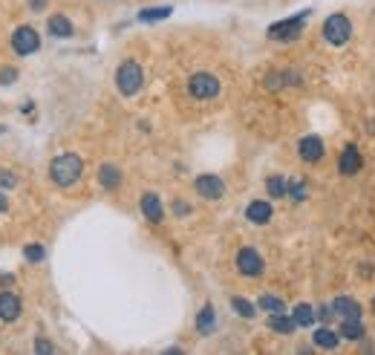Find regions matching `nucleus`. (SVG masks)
Instances as JSON below:
<instances>
[{"label":"nucleus","mask_w":375,"mask_h":355,"mask_svg":"<svg viewBox=\"0 0 375 355\" xmlns=\"http://www.w3.org/2000/svg\"><path fill=\"white\" fill-rule=\"evenodd\" d=\"M84 173V162H81L78 153H61L50 162V180L58 185V188H70L81 180Z\"/></svg>","instance_id":"f257e3e1"},{"label":"nucleus","mask_w":375,"mask_h":355,"mask_svg":"<svg viewBox=\"0 0 375 355\" xmlns=\"http://www.w3.org/2000/svg\"><path fill=\"white\" fill-rule=\"evenodd\" d=\"M320 35H323L326 44H332V46H347L349 38H352V21L347 18L344 12H335V15H329V18L323 21Z\"/></svg>","instance_id":"f03ea898"},{"label":"nucleus","mask_w":375,"mask_h":355,"mask_svg":"<svg viewBox=\"0 0 375 355\" xmlns=\"http://www.w3.org/2000/svg\"><path fill=\"white\" fill-rule=\"evenodd\" d=\"M144 84V73L136 61H122L119 70H116V90L124 95V99H130V95H136Z\"/></svg>","instance_id":"7ed1b4c3"},{"label":"nucleus","mask_w":375,"mask_h":355,"mask_svg":"<svg viewBox=\"0 0 375 355\" xmlns=\"http://www.w3.org/2000/svg\"><path fill=\"white\" fill-rule=\"evenodd\" d=\"M220 90H222L220 78L211 75V73H193V75L188 78V93H191L197 102H211V99H217Z\"/></svg>","instance_id":"20e7f679"},{"label":"nucleus","mask_w":375,"mask_h":355,"mask_svg":"<svg viewBox=\"0 0 375 355\" xmlns=\"http://www.w3.org/2000/svg\"><path fill=\"white\" fill-rule=\"evenodd\" d=\"M306 18H309V12H300V15H295V18H289V21H280V23H271L269 26V38L271 41H295V38H300V32H303V26H306Z\"/></svg>","instance_id":"39448f33"},{"label":"nucleus","mask_w":375,"mask_h":355,"mask_svg":"<svg viewBox=\"0 0 375 355\" xmlns=\"http://www.w3.org/2000/svg\"><path fill=\"white\" fill-rule=\"evenodd\" d=\"M237 271L242 274V278H260L263 274V269H266V263H263V257H260V251L254 249V246H242L240 251H237Z\"/></svg>","instance_id":"423d86ee"},{"label":"nucleus","mask_w":375,"mask_h":355,"mask_svg":"<svg viewBox=\"0 0 375 355\" xmlns=\"http://www.w3.org/2000/svg\"><path fill=\"white\" fill-rule=\"evenodd\" d=\"M12 50L18 55H32L41 50V35L32 26H18L12 32Z\"/></svg>","instance_id":"0eeeda50"},{"label":"nucleus","mask_w":375,"mask_h":355,"mask_svg":"<svg viewBox=\"0 0 375 355\" xmlns=\"http://www.w3.org/2000/svg\"><path fill=\"white\" fill-rule=\"evenodd\" d=\"M298 153H300V159H303L306 165H318L320 159L326 156V144H323L320 136L309 133V136H303V139L298 142Z\"/></svg>","instance_id":"6e6552de"},{"label":"nucleus","mask_w":375,"mask_h":355,"mask_svg":"<svg viewBox=\"0 0 375 355\" xmlns=\"http://www.w3.org/2000/svg\"><path fill=\"white\" fill-rule=\"evenodd\" d=\"M361 168H364V156H361V151H358V144L349 142L338 156V173L340 176H355Z\"/></svg>","instance_id":"1a4fd4ad"},{"label":"nucleus","mask_w":375,"mask_h":355,"mask_svg":"<svg viewBox=\"0 0 375 355\" xmlns=\"http://www.w3.org/2000/svg\"><path fill=\"white\" fill-rule=\"evenodd\" d=\"M193 188H197V193H200L202 200H211V202L222 200V193H225V182L220 180V176H214V173H202V176H197Z\"/></svg>","instance_id":"9d476101"},{"label":"nucleus","mask_w":375,"mask_h":355,"mask_svg":"<svg viewBox=\"0 0 375 355\" xmlns=\"http://www.w3.org/2000/svg\"><path fill=\"white\" fill-rule=\"evenodd\" d=\"M332 309H335V315H338L340 320H349V318H361V315H364V306L358 303L355 298H349V295L335 298V300H332Z\"/></svg>","instance_id":"9b49d317"},{"label":"nucleus","mask_w":375,"mask_h":355,"mask_svg":"<svg viewBox=\"0 0 375 355\" xmlns=\"http://www.w3.org/2000/svg\"><path fill=\"white\" fill-rule=\"evenodd\" d=\"M338 335H340V341L358 344V341H364V338H367V327H364L361 318H349V320H340Z\"/></svg>","instance_id":"f8f14e48"},{"label":"nucleus","mask_w":375,"mask_h":355,"mask_svg":"<svg viewBox=\"0 0 375 355\" xmlns=\"http://www.w3.org/2000/svg\"><path fill=\"white\" fill-rule=\"evenodd\" d=\"M246 217H249V222H254V225H266V222H271V217H274V208H271L269 200H254V202H249V208H246Z\"/></svg>","instance_id":"ddd939ff"},{"label":"nucleus","mask_w":375,"mask_h":355,"mask_svg":"<svg viewBox=\"0 0 375 355\" xmlns=\"http://www.w3.org/2000/svg\"><path fill=\"white\" fill-rule=\"evenodd\" d=\"M21 298L15 292H3L0 295V320H6V324H12V320L21 318Z\"/></svg>","instance_id":"4468645a"},{"label":"nucleus","mask_w":375,"mask_h":355,"mask_svg":"<svg viewBox=\"0 0 375 355\" xmlns=\"http://www.w3.org/2000/svg\"><path fill=\"white\" fill-rule=\"evenodd\" d=\"M139 208H142V214L148 217V222H162L165 220V208H162V200L156 197V193H144L142 197V202H139Z\"/></svg>","instance_id":"2eb2a0df"},{"label":"nucleus","mask_w":375,"mask_h":355,"mask_svg":"<svg viewBox=\"0 0 375 355\" xmlns=\"http://www.w3.org/2000/svg\"><path fill=\"white\" fill-rule=\"evenodd\" d=\"M46 29H50L52 38H61V41H67V38L75 35V26H73V21L67 18V15H52V18L46 21Z\"/></svg>","instance_id":"dca6fc26"},{"label":"nucleus","mask_w":375,"mask_h":355,"mask_svg":"<svg viewBox=\"0 0 375 355\" xmlns=\"http://www.w3.org/2000/svg\"><path fill=\"white\" fill-rule=\"evenodd\" d=\"M99 182H102V188L104 191H119V185H122V171H119V165H102L99 168Z\"/></svg>","instance_id":"f3484780"},{"label":"nucleus","mask_w":375,"mask_h":355,"mask_svg":"<svg viewBox=\"0 0 375 355\" xmlns=\"http://www.w3.org/2000/svg\"><path fill=\"white\" fill-rule=\"evenodd\" d=\"M312 341H315V347H320V349H338L340 335H338V329L318 327V329H315V335H312Z\"/></svg>","instance_id":"a211bd4d"},{"label":"nucleus","mask_w":375,"mask_h":355,"mask_svg":"<svg viewBox=\"0 0 375 355\" xmlns=\"http://www.w3.org/2000/svg\"><path fill=\"white\" fill-rule=\"evenodd\" d=\"M269 329L280 332V335H291V332L298 329V324H295V318H291V315H286V312H274V315L269 318Z\"/></svg>","instance_id":"6ab92c4d"},{"label":"nucleus","mask_w":375,"mask_h":355,"mask_svg":"<svg viewBox=\"0 0 375 355\" xmlns=\"http://www.w3.org/2000/svg\"><path fill=\"white\" fill-rule=\"evenodd\" d=\"M291 318H295L298 327H312L315 324V306L312 303H298L295 312H291Z\"/></svg>","instance_id":"aec40b11"},{"label":"nucleus","mask_w":375,"mask_h":355,"mask_svg":"<svg viewBox=\"0 0 375 355\" xmlns=\"http://www.w3.org/2000/svg\"><path fill=\"white\" fill-rule=\"evenodd\" d=\"M214 327H217L214 306H202V309H200V315H197V329L208 335V332H214Z\"/></svg>","instance_id":"412c9836"},{"label":"nucleus","mask_w":375,"mask_h":355,"mask_svg":"<svg viewBox=\"0 0 375 355\" xmlns=\"http://www.w3.org/2000/svg\"><path fill=\"white\" fill-rule=\"evenodd\" d=\"M286 176H269V180H266V191H269V197L271 200H280V197H286Z\"/></svg>","instance_id":"4be33fe9"},{"label":"nucleus","mask_w":375,"mask_h":355,"mask_svg":"<svg viewBox=\"0 0 375 355\" xmlns=\"http://www.w3.org/2000/svg\"><path fill=\"white\" fill-rule=\"evenodd\" d=\"M173 9L171 6H156V9H142L139 12V21L142 23H153V21H165Z\"/></svg>","instance_id":"5701e85b"},{"label":"nucleus","mask_w":375,"mask_h":355,"mask_svg":"<svg viewBox=\"0 0 375 355\" xmlns=\"http://www.w3.org/2000/svg\"><path fill=\"white\" fill-rule=\"evenodd\" d=\"M257 306L263 312H269V315H274V312H286V303L280 300V298H274V295H263L257 300Z\"/></svg>","instance_id":"b1692460"},{"label":"nucleus","mask_w":375,"mask_h":355,"mask_svg":"<svg viewBox=\"0 0 375 355\" xmlns=\"http://www.w3.org/2000/svg\"><path fill=\"white\" fill-rule=\"evenodd\" d=\"M231 309H234L240 318H254L257 306H254L251 300H246V298H231Z\"/></svg>","instance_id":"393cba45"},{"label":"nucleus","mask_w":375,"mask_h":355,"mask_svg":"<svg viewBox=\"0 0 375 355\" xmlns=\"http://www.w3.org/2000/svg\"><path fill=\"white\" fill-rule=\"evenodd\" d=\"M286 193L291 197V202H303V200H306V182H303V180L289 182V185H286Z\"/></svg>","instance_id":"a878e982"},{"label":"nucleus","mask_w":375,"mask_h":355,"mask_svg":"<svg viewBox=\"0 0 375 355\" xmlns=\"http://www.w3.org/2000/svg\"><path fill=\"white\" fill-rule=\"evenodd\" d=\"M315 318H318V320H323V324H332V320H335L338 315H335V309H332V303H320L318 309H315Z\"/></svg>","instance_id":"bb28decb"},{"label":"nucleus","mask_w":375,"mask_h":355,"mask_svg":"<svg viewBox=\"0 0 375 355\" xmlns=\"http://www.w3.org/2000/svg\"><path fill=\"white\" fill-rule=\"evenodd\" d=\"M23 254H26V260H32V263H41V260H44V257H46V251H44V249H41L38 243H32V246H26V251H23Z\"/></svg>","instance_id":"cd10ccee"},{"label":"nucleus","mask_w":375,"mask_h":355,"mask_svg":"<svg viewBox=\"0 0 375 355\" xmlns=\"http://www.w3.org/2000/svg\"><path fill=\"white\" fill-rule=\"evenodd\" d=\"M15 182H18V180H15L12 171H0V185H3V188H15Z\"/></svg>","instance_id":"c85d7f7f"},{"label":"nucleus","mask_w":375,"mask_h":355,"mask_svg":"<svg viewBox=\"0 0 375 355\" xmlns=\"http://www.w3.org/2000/svg\"><path fill=\"white\" fill-rule=\"evenodd\" d=\"M173 214H176V217L191 214V205H188V202H182V200H176V202H173Z\"/></svg>","instance_id":"c756f323"},{"label":"nucleus","mask_w":375,"mask_h":355,"mask_svg":"<svg viewBox=\"0 0 375 355\" xmlns=\"http://www.w3.org/2000/svg\"><path fill=\"white\" fill-rule=\"evenodd\" d=\"M358 274H361V278H372V263H361L358 266Z\"/></svg>","instance_id":"7c9ffc66"},{"label":"nucleus","mask_w":375,"mask_h":355,"mask_svg":"<svg viewBox=\"0 0 375 355\" xmlns=\"http://www.w3.org/2000/svg\"><path fill=\"white\" fill-rule=\"evenodd\" d=\"M26 3L35 9V12H41V9H46V3H50V0H26Z\"/></svg>","instance_id":"2f4dec72"},{"label":"nucleus","mask_w":375,"mask_h":355,"mask_svg":"<svg viewBox=\"0 0 375 355\" xmlns=\"http://www.w3.org/2000/svg\"><path fill=\"white\" fill-rule=\"evenodd\" d=\"M55 347L52 344H46V341H38V352H52Z\"/></svg>","instance_id":"473e14b6"},{"label":"nucleus","mask_w":375,"mask_h":355,"mask_svg":"<svg viewBox=\"0 0 375 355\" xmlns=\"http://www.w3.org/2000/svg\"><path fill=\"white\" fill-rule=\"evenodd\" d=\"M6 205H9V200L3 197V193H0V214H3V211H6Z\"/></svg>","instance_id":"72a5a7b5"},{"label":"nucleus","mask_w":375,"mask_h":355,"mask_svg":"<svg viewBox=\"0 0 375 355\" xmlns=\"http://www.w3.org/2000/svg\"><path fill=\"white\" fill-rule=\"evenodd\" d=\"M369 306H372V312H375V298H372V303H369Z\"/></svg>","instance_id":"f704fd0d"}]
</instances>
